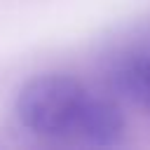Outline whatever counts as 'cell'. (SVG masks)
<instances>
[{
  "mask_svg": "<svg viewBox=\"0 0 150 150\" xmlns=\"http://www.w3.org/2000/svg\"><path fill=\"white\" fill-rule=\"evenodd\" d=\"M89 89L63 73L35 75L16 96V120L35 136L52 141H73L80 112L89 98Z\"/></svg>",
  "mask_w": 150,
  "mask_h": 150,
  "instance_id": "1",
  "label": "cell"
},
{
  "mask_svg": "<svg viewBox=\"0 0 150 150\" xmlns=\"http://www.w3.org/2000/svg\"><path fill=\"white\" fill-rule=\"evenodd\" d=\"M124 127H127L124 115L115 98L101 96V94H89V98L80 112L73 141L82 143V145H94V148H110L122 141Z\"/></svg>",
  "mask_w": 150,
  "mask_h": 150,
  "instance_id": "2",
  "label": "cell"
},
{
  "mask_svg": "<svg viewBox=\"0 0 150 150\" xmlns=\"http://www.w3.org/2000/svg\"><path fill=\"white\" fill-rule=\"evenodd\" d=\"M105 80L112 94L150 110V52L120 56L108 68Z\"/></svg>",
  "mask_w": 150,
  "mask_h": 150,
  "instance_id": "3",
  "label": "cell"
}]
</instances>
